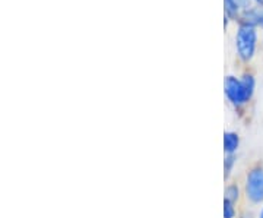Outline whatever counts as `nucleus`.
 I'll list each match as a JSON object with an SVG mask.
<instances>
[{
	"mask_svg": "<svg viewBox=\"0 0 263 218\" xmlns=\"http://www.w3.org/2000/svg\"><path fill=\"white\" fill-rule=\"evenodd\" d=\"M259 218H263V208H262V211H260V215H259Z\"/></svg>",
	"mask_w": 263,
	"mask_h": 218,
	"instance_id": "nucleus-12",
	"label": "nucleus"
},
{
	"mask_svg": "<svg viewBox=\"0 0 263 218\" xmlns=\"http://www.w3.org/2000/svg\"><path fill=\"white\" fill-rule=\"evenodd\" d=\"M254 2H256V3H259V5L263 8V0H254Z\"/></svg>",
	"mask_w": 263,
	"mask_h": 218,
	"instance_id": "nucleus-11",
	"label": "nucleus"
},
{
	"mask_svg": "<svg viewBox=\"0 0 263 218\" xmlns=\"http://www.w3.org/2000/svg\"><path fill=\"white\" fill-rule=\"evenodd\" d=\"M256 41H257L256 29L250 25H240L237 35H235V47H237V53L241 60L249 62L253 57L254 50H256Z\"/></svg>",
	"mask_w": 263,
	"mask_h": 218,
	"instance_id": "nucleus-2",
	"label": "nucleus"
},
{
	"mask_svg": "<svg viewBox=\"0 0 263 218\" xmlns=\"http://www.w3.org/2000/svg\"><path fill=\"white\" fill-rule=\"evenodd\" d=\"M224 218H234L235 217V208L234 202L224 199Z\"/></svg>",
	"mask_w": 263,
	"mask_h": 218,
	"instance_id": "nucleus-9",
	"label": "nucleus"
},
{
	"mask_svg": "<svg viewBox=\"0 0 263 218\" xmlns=\"http://www.w3.org/2000/svg\"><path fill=\"white\" fill-rule=\"evenodd\" d=\"M234 2L240 6V8H243V9H247V8H249V6H247L249 0H234Z\"/></svg>",
	"mask_w": 263,
	"mask_h": 218,
	"instance_id": "nucleus-10",
	"label": "nucleus"
},
{
	"mask_svg": "<svg viewBox=\"0 0 263 218\" xmlns=\"http://www.w3.org/2000/svg\"><path fill=\"white\" fill-rule=\"evenodd\" d=\"M224 6H226V13L227 16L230 18H237L240 16V6L235 3L234 0H224Z\"/></svg>",
	"mask_w": 263,
	"mask_h": 218,
	"instance_id": "nucleus-6",
	"label": "nucleus"
},
{
	"mask_svg": "<svg viewBox=\"0 0 263 218\" xmlns=\"http://www.w3.org/2000/svg\"><path fill=\"white\" fill-rule=\"evenodd\" d=\"M222 143H224V152L226 154H234L238 148V145H240V138L235 132H226Z\"/></svg>",
	"mask_w": 263,
	"mask_h": 218,
	"instance_id": "nucleus-5",
	"label": "nucleus"
},
{
	"mask_svg": "<svg viewBox=\"0 0 263 218\" xmlns=\"http://www.w3.org/2000/svg\"><path fill=\"white\" fill-rule=\"evenodd\" d=\"M241 25L250 27H263V9L262 8H247L240 13Z\"/></svg>",
	"mask_w": 263,
	"mask_h": 218,
	"instance_id": "nucleus-4",
	"label": "nucleus"
},
{
	"mask_svg": "<svg viewBox=\"0 0 263 218\" xmlns=\"http://www.w3.org/2000/svg\"><path fill=\"white\" fill-rule=\"evenodd\" d=\"M246 196L253 204L263 202V169L256 167L249 171L246 179Z\"/></svg>",
	"mask_w": 263,
	"mask_h": 218,
	"instance_id": "nucleus-3",
	"label": "nucleus"
},
{
	"mask_svg": "<svg viewBox=\"0 0 263 218\" xmlns=\"http://www.w3.org/2000/svg\"><path fill=\"white\" fill-rule=\"evenodd\" d=\"M238 196H240V190H238V188L235 185L227 186L226 192H224V199L235 202V201H238Z\"/></svg>",
	"mask_w": 263,
	"mask_h": 218,
	"instance_id": "nucleus-7",
	"label": "nucleus"
},
{
	"mask_svg": "<svg viewBox=\"0 0 263 218\" xmlns=\"http://www.w3.org/2000/svg\"><path fill=\"white\" fill-rule=\"evenodd\" d=\"M235 164V155L234 154H227L226 160H224V177L228 179L231 171H233V167Z\"/></svg>",
	"mask_w": 263,
	"mask_h": 218,
	"instance_id": "nucleus-8",
	"label": "nucleus"
},
{
	"mask_svg": "<svg viewBox=\"0 0 263 218\" xmlns=\"http://www.w3.org/2000/svg\"><path fill=\"white\" fill-rule=\"evenodd\" d=\"M224 91L228 101L234 105L246 104L254 93V78L252 75H245L243 78L227 76Z\"/></svg>",
	"mask_w": 263,
	"mask_h": 218,
	"instance_id": "nucleus-1",
	"label": "nucleus"
}]
</instances>
